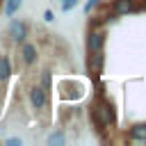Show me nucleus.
<instances>
[{"label":"nucleus","mask_w":146,"mask_h":146,"mask_svg":"<svg viewBox=\"0 0 146 146\" xmlns=\"http://www.w3.org/2000/svg\"><path fill=\"white\" fill-rule=\"evenodd\" d=\"M7 34H9V39L14 43H23L30 36V25L25 21H21V18H11L9 25H7Z\"/></svg>","instance_id":"obj_1"},{"label":"nucleus","mask_w":146,"mask_h":146,"mask_svg":"<svg viewBox=\"0 0 146 146\" xmlns=\"http://www.w3.org/2000/svg\"><path fill=\"white\" fill-rule=\"evenodd\" d=\"M30 103L34 110H43L48 105V89H43L41 84L30 87Z\"/></svg>","instance_id":"obj_2"},{"label":"nucleus","mask_w":146,"mask_h":146,"mask_svg":"<svg viewBox=\"0 0 146 146\" xmlns=\"http://www.w3.org/2000/svg\"><path fill=\"white\" fill-rule=\"evenodd\" d=\"M36 46L34 43H27V41H23L21 43V62L25 64V66H32L34 62H36Z\"/></svg>","instance_id":"obj_3"},{"label":"nucleus","mask_w":146,"mask_h":146,"mask_svg":"<svg viewBox=\"0 0 146 146\" xmlns=\"http://www.w3.org/2000/svg\"><path fill=\"white\" fill-rule=\"evenodd\" d=\"M103 46H105V32H100V30H91L89 36H87V48H89V52H94V50H103Z\"/></svg>","instance_id":"obj_4"},{"label":"nucleus","mask_w":146,"mask_h":146,"mask_svg":"<svg viewBox=\"0 0 146 146\" xmlns=\"http://www.w3.org/2000/svg\"><path fill=\"white\" fill-rule=\"evenodd\" d=\"M100 68H103V50L89 52V71L91 73H100Z\"/></svg>","instance_id":"obj_5"},{"label":"nucleus","mask_w":146,"mask_h":146,"mask_svg":"<svg viewBox=\"0 0 146 146\" xmlns=\"http://www.w3.org/2000/svg\"><path fill=\"white\" fill-rule=\"evenodd\" d=\"M11 78V59L7 55L0 57V82H7Z\"/></svg>","instance_id":"obj_6"},{"label":"nucleus","mask_w":146,"mask_h":146,"mask_svg":"<svg viewBox=\"0 0 146 146\" xmlns=\"http://www.w3.org/2000/svg\"><path fill=\"white\" fill-rule=\"evenodd\" d=\"M112 9L114 14H128L132 11V0H112Z\"/></svg>","instance_id":"obj_7"},{"label":"nucleus","mask_w":146,"mask_h":146,"mask_svg":"<svg viewBox=\"0 0 146 146\" xmlns=\"http://www.w3.org/2000/svg\"><path fill=\"white\" fill-rule=\"evenodd\" d=\"M130 139H135V141H144V139H146V123H139V125L130 128Z\"/></svg>","instance_id":"obj_8"},{"label":"nucleus","mask_w":146,"mask_h":146,"mask_svg":"<svg viewBox=\"0 0 146 146\" xmlns=\"http://www.w3.org/2000/svg\"><path fill=\"white\" fill-rule=\"evenodd\" d=\"M21 5H23V0H7V2H5V14L11 18V16L21 9Z\"/></svg>","instance_id":"obj_9"},{"label":"nucleus","mask_w":146,"mask_h":146,"mask_svg":"<svg viewBox=\"0 0 146 146\" xmlns=\"http://www.w3.org/2000/svg\"><path fill=\"white\" fill-rule=\"evenodd\" d=\"M66 141V137L62 135V132H52L50 137H48V144H64Z\"/></svg>","instance_id":"obj_10"},{"label":"nucleus","mask_w":146,"mask_h":146,"mask_svg":"<svg viewBox=\"0 0 146 146\" xmlns=\"http://www.w3.org/2000/svg\"><path fill=\"white\" fill-rule=\"evenodd\" d=\"M41 87H43V89L50 87V73H48V71H43V75H41Z\"/></svg>","instance_id":"obj_11"},{"label":"nucleus","mask_w":146,"mask_h":146,"mask_svg":"<svg viewBox=\"0 0 146 146\" xmlns=\"http://www.w3.org/2000/svg\"><path fill=\"white\" fill-rule=\"evenodd\" d=\"M98 5H100V0H87L84 11H87V14H91V9H94V7H98Z\"/></svg>","instance_id":"obj_12"},{"label":"nucleus","mask_w":146,"mask_h":146,"mask_svg":"<svg viewBox=\"0 0 146 146\" xmlns=\"http://www.w3.org/2000/svg\"><path fill=\"white\" fill-rule=\"evenodd\" d=\"M75 5H78V0H64V2H62V9L68 11V9H73Z\"/></svg>","instance_id":"obj_13"},{"label":"nucleus","mask_w":146,"mask_h":146,"mask_svg":"<svg viewBox=\"0 0 146 146\" xmlns=\"http://www.w3.org/2000/svg\"><path fill=\"white\" fill-rule=\"evenodd\" d=\"M43 21H46V23L55 21V16H52V11H50V9H46V11H43Z\"/></svg>","instance_id":"obj_14"},{"label":"nucleus","mask_w":146,"mask_h":146,"mask_svg":"<svg viewBox=\"0 0 146 146\" xmlns=\"http://www.w3.org/2000/svg\"><path fill=\"white\" fill-rule=\"evenodd\" d=\"M21 144V139L18 137H11V139H7V146H18Z\"/></svg>","instance_id":"obj_15"},{"label":"nucleus","mask_w":146,"mask_h":146,"mask_svg":"<svg viewBox=\"0 0 146 146\" xmlns=\"http://www.w3.org/2000/svg\"><path fill=\"white\" fill-rule=\"evenodd\" d=\"M144 9H146V5H144Z\"/></svg>","instance_id":"obj_16"},{"label":"nucleus","mask_w":146,"mask_h":146,"mask_svg":"<svg viewBox=\"0 0 146 146\" xmlns=\"http://www.w3.org/2000/svg\"><path fill=\"white\" fill-rule=\"evenodd\" d=\"M0 5H2V0H0Z\"/></svg>","instance_id":"obj_17"}]
</instances>
